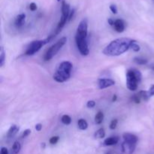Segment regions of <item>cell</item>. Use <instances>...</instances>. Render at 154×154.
<instances>
[{"mask_svg": "<svg viewBox=\"0 0 154 154\" xmlns=\"http://www.w3.org/2000/svg\"><path fill=\"white\" fill-rule=\"evenodd\" d=\"M137 42L129 38H120L112 41L102 51L105 55L108 57H117L124 54L131 48L132 44Z\"/></svg>", "mask_w": 154, "mask_h": 154, "instance_id": "cell-1", "label": "cell"}, {"mask_svg": "<svg viewBox=\"0 0 154 154\" xmlns=\"http://www.w3.org/2000/svg\"><path fill=\"white\" fill-rule=\"evenodd\" d=\"M72 64L69 61H63L59 65L57 71L54 75V79L58 83L67 81L71 77Z\"/></svg>", "mask_w": 154, "mask_h": 154, "instance_id": "cell-2", "label": "cell"}, {"mask_svg": "<svg viewBox=\"0 0 154 154\" xmlns=\"http://www.w3.org/2000/svg\"><path fill=\"white\" fill-rule=\"evenodd\" d=\"M142 79V75L140 71L132 69L127 71L126 73V87L131 91H135L138 88L139 83Z\"/></svg>", "mask_w": 154, "mask_h": 154, "instance_id": "cell-3", "label": "cell"}, {"mask_svg": "<svg viewBox=\"0 0 154 154\" xmlns=\"http://www.w3.org/2000/svg\"><path fill=\"white\" fill-rule=\"evenodd\" d=\"M66 42H67V38L66 37H63L60 40L57 41L51 48H48V50L46 51L45 56H44V60L45 61H49V60H51L53 57L57 55V53L66 45Z\"/></svg>", "mask_w": 154, "mask_h": 154, "instance_id": "cell-4", "label": "cell"}, {"mask_svg": "<svg viewBox=\"0 0 154 154\" xmlns=\"http://www.w3.org/2000/svg\"><path fill=\"white\" fill-rule=\"evenodd\" d=\"M48 44L46 39L44 40H37L33 41L31 44L28 46L26 51L25 54L26 56H32L34 55L35 53H37L44 45Z\"/></svg>", "mask_w": 154, "mask_h": 154, "instance_id": "cell-5", "label": "cell"}, {"mask_svg": "<svg viewBox=\"0 0 154 154\" xmlns=\"http://www.w3.org/2000/svg\"><path fill=\"white\" fill-rule=\"evenodd\" d=\"M88 21L87 19H83L80 22L78 28H77L76 35L75 38L79 39H87V32H88Z\"/></svg>", "mask_w": 154, "mask_h": 154, "instance_id": "cell-6", "label": "cell"}, {"mask_svg": "<svg viewBox=\"0 0 154 154\" xmlns=\"http://www.w3.org/2000/svg\"><path fill=\"white\" fill-rule=\"evenodd\" d=\"M76 41L77 48L78 51L81 53V55L87 56L90 54V50L88 48V44H87V39H79L75 38Z\"/></svg>", "mask_w": 154, "mask_h": 154, "instance_id": "cell-7", "label": "cell"}, {"mask_svg": "<svg viewBox=\"0 0 154 154\" xmlns=\"http://www.w3.org/2000/svg\"><path fill=\"white\" fill-rule=\"evenodd\" d=\"M115 85V81L110 78H101L98 80V87L100 90Z\"/></svg>", "mask_w": 154, "mask_h": 154, "instance_id": "cell-8", "label": "cell"}, {"mask_svg": "<svg viewBox=\"0 0 154 154\" xmlns=\"http://www.w3.org/2000/svg\"><path fill=\"white\" fill-rule=\"evenodd\" d=\"M136 148V144L123 141L122 144V150L124 154H132Z\"/></svg>", "mask_w": 154, "mask_h": 154, "instance_id": "cell-9", "label": "cell"}, {"mask_svg": "<svg viewBox=\"0 0 154 154\" xmlns=\"http://www.w3.org/2000/svg\"><path fill=\"white\" fill-rule=\"evenodd\" d=\"M123 138L124 140V141H126V142L132 143V144H137L138 141V137L132 133H129V132H126L123 135Z\"/></svg>", "mask_w": 154, "mask_h": 154, "instance_id": "cell-10", "label": "cell"}, {"mask_svg": "<svg viewBox=\"0 0 154 154\" xmlns=\"http://www.w3.org/2000/svg\"><path fill=\"white\" fill-rule=\"evenodd\" d=\"M114 29L117 32H123L125 30L126 26H125V22L121 19H117L114 20Z\"/></svg>", "mask_w": 154, "mask_h": 154, "instance_id": "cell-11", "label": "cell"}, {"mask_svg": "<svg viewBox=\"0 0 154 154\" xmlns=\"http://www.w3.org/2000/svg\"><path fill=\"white\" fill-rule=\"evenodd\" d=\"M70 11V5L67 2H66V1L63 0L62 2V16L65 17L69 20Z\"/></svg>", "mask_w": 154, "mask_h": 154, "instance_id": "cell-12", "label": "cell"}, {"mask_svg": "<svg viewBox=\"0 0 154 154\" xmlns=\"http://www.w3.org/2000/svg\"><path fill=\"white\" fill-rule=\"evenodd\" d=\"M26 20V14H20L17 16L16 20H15V26L17 28H20L25 23Z\"/></svg>", "mask_w": 154, "mask_h": 154, "instance_id": "cell-13", "label": "cell"}, {"mask_svg": "<svg viewBox=\"0 0 154 154\" xmlns=\"http://www.w3.org/2000/svg\"><path fill=\"white\" fill-rule=\"evenodd\" d=\"M119 141V138L117 136H112L109 137V138H106V139L104 141V146H113L116 145V144L118 143Z\"/></svg>", "mask_w": 154, "mask_h": 154, "instance_id": "cell-14", "label": "cell"}, {"mask_svg": "<svg viewBox=\"0 0 154 154\" xmlns=\"http://www.w3.org/2000/svg\"><path fill=\"white\" fill-rule=\"evenodd\" d=\"M19 129H20V128L18 127L17 125H12V126L10 127V129H9L8 132V133H7L8 138H14V137L15 135L17 134V132H19Z\"/></svg>", "mask_w": 154, "mask_h": 154, "instance_id": "cell-15", "label": "cell"}, {"mask_svg": "<svg viewBox=\"0 0 154 154\" xmlns=\"http://www.w3.org/2000/svg\"><path fill=\"white\" fill-rule=\"evenodd\" d=\"M21 144L19 141H15L11 148V154H18L20 151Z\"/></svg>", "mask_w": 154, "mask_h": 154, "instance_id": "cell-16", "label": "cell"}, {"mask_svg": "<svg viewBox=\"0 0 154 154\" xmlns=\"http://www.w3.org/2000/svg\"><path fill=\"white\" fill-rule=\"evenodd\" d=\"M78 126L81 130H86L88 128V123L84 119H80L78 121Z\"/></svg>", "mask_w": 154, "mask_h": 154, "instance_id": "cell-17", "label": "cell"}, {"mask_svg": "<svg viewBox=\"0 0 154 154\" xmlns=\"http://www.w3.org/2000/svg\"><path fill=\"white\" fill-rule=\"evenodd\" d=\"M138 94V96H140V98L141 99V100L144 101H148L149 99H150V98L151 97V96H150V94H149V92L145 91V90H141V91H140Z\"/></svg>", "mask_w": 154, "mask_h": 154, "instance_id": "cell-18", "label": "cell"}, {"mask_svg": "<svg viewBox=\"0 0 154 154\" xmlns=\"http://www.w3.org/2000/svg\"><path fill=\"white\" fill-rule=\"evenodd\" d=\"M104 120V114L102 111H99V112L96 114V115L95 116V123L96 124L99 125L103 122Z\"/></svg>", "mask_w": 154, "mask_h": 154, "instance_id": "cell-19", "label": "cell"}, {"mask_svg": "<svg viewBox=\"0 0 154 154\" xmlns=\"http://www.w3.org/2000/svg\"><path fill=\"white\" fill-rule=\"evenodd\" d=\"M105 136V129L103 128H100L99 129H98L94 134V137L96 138H103Z\"/></svg>", "mask_w": 154, "mask_h": 154, "instance_id": "cell-20", "label": "cell"}, {"mask_svg": "<svg viewBox=\"0 0 154 154\" xmlns=\"http://www.w3.org/2000/svg\"><path fill=\"white\" fill-rule=\"evenodd\" d=\"M133 61L135 62L136 64L141 65V66L147 64V63H148V60H147V59L142 58V57H135L133 60Z\"/></svg>", "mask_w": 154, "mask_h": 154, "instance_id": "cell-21", "label": "cell"}, {"mask_svg": "<svg viewBox=\"0 0 154 154\" xmlns=\"http://www.w3.org/2000/svg\"><path fill=\"white\" fill-rule=\"evenodd\" d=\"M5 63V54L3 47H1L0 48V66L2 67Z\"/></svg>", "mask_w": 154, "mask_h": 154, "instance_id": "cell-22", "label": "cell"}, {"mask_svg": "<svg viewBox=\"0 0 154 154\" xmlns=\"http://www.w3.org/2000/svg\"><path fill=\"white\" fill-rule=\"evenodd\" d=\"M61 121L63 124L65 125H69L72 123V118L70 117V116L67 115V114H65L62 117Z\"/></svg>", "mask_w": 154, "mask_h": 154, "instance_id": "cell-23", "label": "cell"}, {"mask_svg": "<svg viewBox=\"0 0 154 154\" xmlns=\"http://www.w3.org/2000/svg\"><path fill=\"white\" fill-rule=\"evenodd\" d=\"M131 49H132V51H134L135 52H138V51H140V50H141V48H140L139 45L137 44V42H135L132 45Z\"/></svg>", "mask_w": 154, "mask_h": 154, "instance_id": "cell-24", "label": "cell"}, {"mask_svg": "<svg viewBox=\"0 0 154 154\" xmlns=\"http://www.w3.org/2000/svg\"><path fill=\"white\" fill-rule=\"evenodd\" d=\"M117 123H118V120H117V119H114V120L111 122V123H110V129H112V130L115 129L116 128H117Z\"/></svg>", "mask_w": 154, "mask_h": 154, "instance_id": "cell-25", "label": "cell"}, {"mask_svg": "<svg viewBox=\"0 0 154 154\" xmlns=\"http://www.w3.org/2000/svg\"><path fill=\"white\" fill-rule=\"evenodd\" d=\"M132 99V101H133V102L136 104H139L140 102H141V99L140 98V96H138V94L133 95Z\"/></svg>", "mask_w": 154, "mask_h": 154, "instance_id": "cell-26", "label": "cell"}, {"mask_svg": "<svg viewBox=\"0 0 154 154\" xmlns=\"http://www.w3.org/2000/svg\"><path fill=\"white\" fill-rule=\"evenodd\" d=\"M60 140V137L59 136H54L50 139V144H56Z\"/></svg>", "mask_w": 154, "mask_h": 154, "instance_id": "cell-27", "label": "cell"}, {"mask_svg": "<svg viewBox=\"0 0 154 154\" xmlns=\"http://www.w3.org/2000/svg\"><path fill=\"white\" fill-rule=\"evenodd\" d=\"M87 108H94V107L96 106V102L93 100L89 101V102L87 103Z\"/></svg>", "mask_w": 154, "mask_h": 154, "instance_id": "cell-28", "label": "cell"}, {"mask_svg": "<svg viewBox=\"0 0 154 154\" xmlns=\"http://www.w3.org/2000/svg\"><path fill=\"white\" fill-rule=\"evenodd\" d=\"M110 10H111V12H112L113 14H117V8L115 5H110Z\"/></svg>", "mask_w": 154, "mask_h": 154, "instance_id": "cell-29", "label": "cell"}, {"mask_svg": "<svg viewBox=\"0 0 154 154\" xmlns=\"http://www.w3.org/2000/svg\"><path fill=\"white\" fill-rule=\"evenodd\" d=\"M30 133H31V130H30V129H26V130L23 132L21 137H22L23 138H26L27 136H29V135H30Z\"/></svg>", "mask_w": 154, "mask_h": 154, "instance_id": "cell-30", "label": "cell"}, {"mask_svg": "<svg viewBox=\"0 0 154 154\" xmlns=\"http://www.w3.org/2000/svg\"><path fill=\"white\" fill-rule=\"evenodd\" d=\"M37 5L34 2H32L31 4L29 5V9L32 11H35L37 10Z\"/></svg>", "mask_w": 154, "mask_h": 154, "instance_id": "cell-31", "label": "cell"}, {"mask_svg": "<svg viewBox=\"0 0 154 154\" xmlns=\"http://www.w3.org/2000/svg\"><path fill=\"white\" fill-rule=\"evenodd\" d=\"M148 92H149V94H150V96H154V84H153V85L150 87Z\"/></svg>", "mask_w": 154, "mask_h": 154, "instance_id": "cell-32", "label": "cell"}, {"mask_svg": "<svg viewBox=\"0 0 154 154\" xmlns=\"http://www.w3.org/2000/svg\"><path fill=\"white\" fill-rule=\"evenodd\" d=\"M75 13V9H72V10H71L70 14H69V20H68V21H70L71 20H72V18H73Z\"/></svg>", "mask_w": 154, "mask_h": 154, "instance_id": "cell-33", "label": "cell"}, {"mask_svg": "<svg viewBox=\"0 0 154 154\" xmlns=\"http://www.w3.org/2000/svg\"><path fill=\"white\" fill-rule=\"evenodd\" d=\"M0 154H8V150L6 147H2L1 148V151H0Z\"/></svg>", "mask_w": 154, "mask_h": 154, "instance_id": "cell-34", "label": "cell"}, {"mask_svg": "<svg viewBox=\"0 0 154 154\" xmlns=\"http://www.w3.org/2000/svg\"><path fill=\"white\" fill-rule=\"evenodd\" d=\"M35 129L38 131V132H40V131L42 129V125L41 124V123H38V124L35 125Z\"/></svg>", "mask_w": 154, "mask_h": 154, "instance_id": "cell-35", "label": "cell"}, {"mask_svg": "<svg viewBox=\"0 0 154 154\" xmlns=\"http://www.w3.org/2000/svg\"><path fill=\"white\" fill-rule=\"evenodd\" d=\"M108 23H109V25H111V26L114 25V20L113 19H111V18H109V19L108 20Z\"/></svg>", "mask_w": 154, "mask_h": 154, "instance_id": "cell-36", "label": "cell"}, {"mask_svg": "<svg viewBox=\"0 0 154 154\" xmlns=\"http://www.w3.org/2000/svg\"><path fill=\"white\" fill-rule=\"evenodd\" d=\"M117 96H116V95H114V96H113L112 98V102H116V101H117Z\"/></svg>", "mask_w": 154, "mask_h": 154, "instance_id": "cell-37", "label": "cell"}, {"mask_svg": "<svg viewBox=\"0 0 154 154\" xmlns=\"http://www.w3.org/2000/svg\"><path fill=\"white\" fill-rule=\"evenodd\" d=\"M150 68L152 69V70L154 71V64H152L150 66Z\"/></svg>", "mask_w": 154, "mask_h": 154, "instance_id": "cell-38", "label": "cell"}, {"mask_svg": "<svg viewBox=\"0 0 154 154\" xmlns=\"http://www.w3.org/2000/svg\"><path fill=\"white\" fill-rule=\"evenodd\" d=\"M42 148H45V143H42Z\"/></svg>", "mask_w": 154, "mask_h": 154, "instance_id": "cell-39", "label": "cell"}, {"mask_svg": "<svg viewBox=\"0 0 154 154\" xmlns=\"http://www.w3.org/2000/svg\"><path fill=\"white\" fill-rule=\"evenodd\" d=\"M57 1H58V2H60V1H61V0H57Z\"/></svg>", "mask_w": 154, "mask_h": 154, "instance_id": "cell-40", "label": "cell"}, {"mask_svg": "<svg viewBox=\"0 0 154 154\" xmlns=\"http://www.w3.org/2000/svg\"><path fill=\"white\" fill-rule=\"evenodd\" d=\"M106 154H110V153H106Z\"/></svg>", "mask_w": 154, "mask_h": 154, "instance_id": "cell-41", "label": "cell"}]
</instances>
